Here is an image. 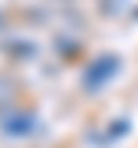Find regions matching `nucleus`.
I'll use <instances>...</instances> for the list:
<instances>
[{
	"label": "nucleus",
	"instance_id": "f257e3e1",
	"mask_svg": "<svg viewBox=\"0 0 138 148\" xmlns=\"http://www.w3.org/2000/svg\"><path fill=\"white\" fill-rule=\"evenodd\" d=\"M118 73V56H99L96 63H92L89 69H85V76H82V86L85 89H102V86H105L112 76Z\"/></svg>",
	"mask_w": 138,
	"mask_h": 148
}]
</instances>
